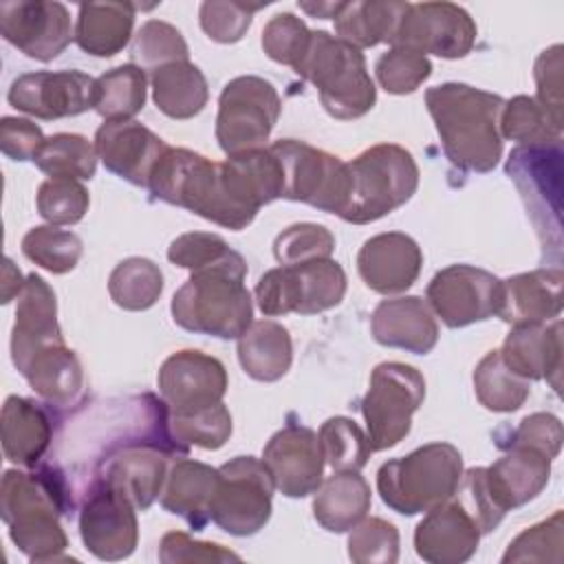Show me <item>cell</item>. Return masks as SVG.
Listing matches in <instances>:
<instances>
[{
    "label": "cell",
    "mask_w": 564,
    "mask_h": 564,
    "mask_svg": "<svg viewBox=\"0 0 564 564\" xmlns=\"http://www.w3.org/2000/svg\"><path fill=\"white\" fill-rule=\"evenodd\" d=\"M425 106L452 165L478 174L498 165L502 156L500 112L505 106L500 95L447 82L425 90Z\"/></svg>",
    "instance_id": "6da1fadb"
},
{
    "label": "cell",
    "mask_w": 564,
    "mask_h": 564,
    "mask_svg": "<svg viewBox=\"0 0 564 564\" xmlns=\"http://www.w3.org/2000/svg\"><path fill=\"white\" fill-rule=\"evenodd\" d=\"M66 509V489L48 469L37 474L9 469L0 482V516L13 544L31 562L68 560L62 553L68 538L59 524Z\"/></svg>",
    "instance_id": "7a4b0ae2"
},
{
    "label": "cell",
    "mask_w": 564,
    "mask_h": 564,
    "mask_svg": "<svg viewBox=\"0 0 564 564\" xmlns=\"http://www.w3.org/2000/svg\"><path fill=\"white\" fill-rule=\"evenodd\" d=\"M245 278L247 262L242 256L192 271L189 280L172 297L174 322L189 333L238 339L253 322V304Z\"/></svg>",
    "instance_id": "3957f363"
},
{
    "label": "cell",
    "mask_w": 564,
    "mask_h": 564,
    "mask_svg": "<svg viewBox=\"0 0 564 564\" xmlns=\"http://www.w3.org/2000/svg\"><path fill=\"white\" fill-rule=\"evenodd\" d=\"M148 189L154 198L183 207L220 227L240 231L256 214L247 212L231 194L223 163L187 148H167L159 159Z\"/></svg>",
    "instance_id": "277c9868"
},
{
    "label": "cell",
    "mask_w": 564,
    "mask_h": 564,
    "mask_svg": "<svg viewBox=\"0 0 564 564\" xmlns=\"http://www.w3.org/2000/svg\"><path fill=\"white\" fill-rule=\"evenodd\" d=\"M293 70L317 88L324 110L335 119L364 117L377 101L364 53L328 31H311L306 53Z\"/></svg>",
    "instance_id": "5b68a950"
},
{
    "label": "cell",
    "mask_w": 564,
    "mask_h": 564,
    "mask_svg": "<svg viewBox=\"0 0 564 564\" xmlns=\"http://www.w3.org/2000/svg\"><path fill=\"white\" fill-rule=\"evenodd\" d=\"M463 478V456L452 443H427L386 460L377 471L381 500L401 516H416L449 500Z\"/></svg>",
    "instance_id": "8992f818"
},
{
    "label": "cell",
    "mask_w": 564,
    "mask_h": 564,
    "mask_svg": "<svg viewBox=\"0 0 564 564\" xmlns=\"http://www.w3.org/2000/svg\"><path fill=\"white\" fill-rule=\"evenodd\" d=\"M350 196L339 216L352 225L375 223L405 205L419 187L414 156L397 143H377L348 161Z\"/></svg>",
    "instance_id": "52a82bcc"
},
{
    "label": "cell",
    "mask_w": 564,
    "mask_h": 564,
    "mask_svg": "<svg viewBox=\"0 0 564 564\" xmlns=\"http://www.w3.org/2000/svg\"><path fill=\"white\" fill-rule=\"evenodd\" d=\"M425 399L423 375L401 361H383L370 375L368 392L361 399V414L368 427L372 452L394 447L412 425V414Z\"/></svg>",
    "instance_id": "ba28073f"
},
{
    "label": "cell",
    "mask_w": 564,
    "mask_h": 564,
    "mask_svg": "<svg viewBox=\"0 0 564 564\" xmlns=\"http://www.w3.org/2000/svg\"><path fill=\"white\" fill-rule=\"evenodd\" d=\"M346 293V273L339 262L313 260L280 264L267 271L256 284L258 308L269 315H313L337 306Z\"/></svg>",
    "instance_id": "9c48e42d"
},
{
    "label": "cell",
    "mask_w": 564,
    "mask_h": 564,
    "mask_svg": "<svg viewBox=\"0 0 564 564\" xmlns=\"http://www.w3.org/2000/svg\"><path fill=\"white\" fill-rule=\"evenodd\" d=\"M269 148L282 165V198L306 203L326 214H344L350 196L346 161L297 139H280Z\"/></svg>",
    "instance_id": "30bf717a"
},
{
    "label": "cell",
    "mask_w": 564,
    "mask_h": 564,
    "mask_svg": "<svg viewBox=\"0 0 564 564\" xmlns=\"http://www.w3.org/2000/svg\"><path fill=\"white\" fill-rule=\"evenodd\" d=\"M273 489L275 482L264 460L236 456L218 467L209 518L231 535H253L271 518Z\"/></svg>",
    "instance_id": "8fae6325"
},
{
    "label": "cell",
    "mask_w": 564,
    "mask_h": 564,
    "mask_svg": "<svg viewBox=\"0 0 564 564\" xmlns=\"http://www.w3.org/2000/svg\"><path fill=\"white\" fill-rule=\"evenodd\" d=\"M282 101L271 82L256 75H240L225 84L218 99L216 139L231 156L262 148L280 117Z\"/></svg>",
    "instance_id": "7c38bea8"
},
{
    "label": "cell",
    "mask_w": 564,
    "mask_h": 564,
    "mask_svg": "<svg viewBox=\"0 0 564 564\" xmlns=\"http://www.w3.org/2000/svg\"><path fill=\"white\" fill-rule=\"evenodd\" d=\"M474 42L476 24L463 7L454 2H410L392 46H408L425 57L458 59L474 48Z\"/></svg>",
    "instance_id": "4fadbf2b"
},
{
    "label": "cell",
    "mask_w": 564,
    "mask_h": 564,
    "mask_svg": "<svg viewBox=\"0 0 564 564\" xmlns=\"http://www.w3.org/2000/svg\"><path fill=\"white\" fill-rule=\"evenodd\" d=\"M425 300L445 326L463 328L498 313L500 280L471 264H449L430 280Z\"/></svg>",
    "instance_id": "5bb4252c"
},
{
    "label": "cell",
    "mask_w": 564,
    "mask_h": 564,
    "mask_svg": "<svg viewBox=\"0 0 564 564\" xmlns=\"http://www.w3.org/2000/svg\"><path fill=\"white\" fill-rule=\"evenodd\" d=\"M137 507L106 480L93 482L82 511L79 535L84 546L99 560L128 557L139 540Z\"/></svg>",
    "instance_id": "9a60e30c"
},
{
    "label": "cell",
    "mask_w": 564,
    "mask_h": 564,
    "mask_svg": "<svg viewBox=\"0 0 564 564\" xmlns=\"http://www.w3.org/2000/svg\"><path fill=\"white\" fill-rule=\"evenodd\" d=\"M0 33L20 53L37 62L55 59L75 37L70 13L62 2H0Z\"/></svg>",
    "instance_id": "2e32d148"
},
{
    "label": "cell",
    "mask_w": 564,
    "mask_h": 564,
    "mask_svg": "<svg viewBox=\"0 0 564 564\" xmlns=\"http://www.w3.org/2000/svg\"><path fill=\"white\" fill-rule=\"evenodd\" d=\"M7 101L37 119H62L95 106V79L82 70H37L13 79Z\"/></svg>",
    "instance_id": "e0dca14e"
},
{
    "label": "cell",
    "mask_w": 564,
    "mask_h": 564,
    "mask_svg": "<svg viewBox=\"0 0 564 564\" xmlns=\"http://www.w3.org/2000/svg\"><path fill=\"white\" fill-rule=\"evenodd\" d=\"M159 392L170 414L194 412L220 403L227 392L225 366L200 350H178L159 368Z\"/></svg>",
    "instance_id": "ac0fdd59"
},
{
    "label": "cell",
    "mask_w": 564,
    "mask_h": 564,
    "mask_svg": "<svg viewBox=\"0 0 564 564\" xmlns=\"http://www.w3.org/2000/svg\"><path fill=\"white\" fill-rule=\"evenodd\" d=\"M275 489L286 498H304L315 494L324 476V454L317 434L300 423L278 430L262 449Z\"/></svg>",
    "instance_id": "d6986e66"
},
{
    "label": "cell",
    "mask_w": 564,
    "mask_h": 564,
    "mask_svg": "<svg viewBox=\"0 0 564 564\" xmlns=\"http://www.w3.org/2000/svg\"><path fill=\"white\" fill-rule=\"evenodd\" d=\"M507 174L520 189L531 220L542 238L551 231L546 214L560 225V176H562V143L553 145H518L507 159ZM555 236V234H553ZM560 245V240L555 238Z\"/></svg>",
    "instance_id": "ffe728a7"
},
{
    "label": "cell",
    "mask_w": 564,
    "mask_h": 564,
    "mask_svg": "<svg viewBox=\"0 0 564 564\" xmlns=\"http://www.w3.org/2000/svg\"><path fill=\"white\" fill-rule=\"evenodd\" d=\"M170 145L134 119L104 121L95 132V150L108 172L145 187Z\"/></svg>",
    "instance_id": "44dd1931"
},
{
    "label": "cell",
    "mask_w": 564,
    "mask_h": 564,
    "mask_svg": "<svg viewBox=\"0 0 564 564\" xmlns=\"http://www.w3.org/2000/svg\"><path fill=\"white\" fill-rule=\"evenodd\" d=\"M11 359L26 383L51 405H70L82 392V364L64 337L11 350Z\"/></svg>",
    "instance_id": "7402d4cb"
},
{
    "label": "cell",
    "mask_w": 564,
    "mask_h": 564,
    "mask_svg": "<svg viewBox=\"0 0 564 564\" xmlns=\"http://www.w3.org/2000/svg\"><path fill=\"white\" fill-rule=\"evenodd\" d=\"M423 264L421 247L403 231H383L368 238L357 253V271L364 284L381 295L410 289Z\"/></svg>",
    "instance_id": "603a6c76"
},
{
    "label": "cell",
    "mask_w": 564,
    "mask_h": 564,
    "mask_svg": "<svg viewBox=\"0 0 564 564\" xmlns=\"http://www.w3.org/2000/svg\"><path fill=\"white\" fill-rule=\"evenodd\" d=\"M480 535L471 513L452 496L416 524L414 549L430 564H460L476 553Z\"/></svg>",
    "instance_id": "cb8c5ba5"
},
{
    "label": "cell",
    "mask_w": 564,
    "mask_h": 564,
    "mask_svg": "<svg viewBox=\"0 0 564 564\" xmlns=\"http://www.w3.org/2000/svg\"><path fill=\"white\" fill-rule=\"evenodd\" d=\"M172 449L139 441L123 445L117 454L106 460L104 474L99 476L117 491H121L137 509H148L163 491L167 478V458Z\"/></svg>",
    "instance_id": "d4e9b609"
},
{
    "label": "cell",
    "mask_w": 564,
    "mask_h": 564,
    "mask_svg": "<svg viewBox=\"0 0 564 564\" xmlns=\"http://www.w3.org/2000/svg\"><path fill=\"white\" fill-rule=\"evenodd\" d=\"M500 357L509 370L527 381L546 379L560 390L562 375V322H540L511 326L502 341Z\"/></svg>",
    "instance_id": "484cf974"
},
{
    "label": "cell",
    "mask_w": 564,
    "mask_h": 564,
    "mask_svg": "<svg viewBox=\"0 0 564 564\" xmlns=\"http://www.w3.org/2000/svg\"><path fill=\"white\" fill-rule=\"evenodd\" d=\"M562 282L564 273L560 267L535 269L500 280L496 315L511 326L557 319L562 313Z\"/></svg>",
    "instance_id": "4316f807"
},
{
    "label": "cell",
    "mask_w": 564,
    "mask_h": 564,
    "mask_svg": "<svg viewBox=\"0 0 564 564\" xmlns=\"http://www.w3.org/2000/svg\"><path fill=\"white\" fill-rule=\"evenodd\" d=\"M370 328L377 344L414 355H427L438 341V324L419 295L381 300L372 311Z\"/></svg>",
    "instance_id": "83f0119b"
},
{
    "label": "cell",
    "mask_w": 564,
    "mask_h": 564,
    "mask_svg": "<svg viewBox=\"0 0 564 564\" xmlns=\"http://www.w3.org/2000/svg\"><path fill=\"white\" fill-rule=\"evenodd\" d=\"M2 452L7 460L35 467L51 445L53 425L48 412L24 397H9L2 405Z\"/></svg>",
    "instance_id": "f1b7e54d"
},
{
    "label": "cell",
    "mask_w": 564,
    "mask_h": 564,
    "mask_svg": "<svg viewBox=\"0 0 564 564\" xmlns=\"http://www.w3.org/2000/svg\"><path fill=\"white\" fill-rule=\"evenodd\" d=\"M218 485V469L181 458L176 460L165 478L161 491V507L174 516H181L189 527L203 529L209 518L212 498Z\"/></svg>",
    "instance_id": "f546056e"
},
{
    "label": "cell",
    "mask_w": 564,
    "mask_h": 564,
    "mask_svg": "<svg viewBox=\"0 0 564 564\" xmlns=\"http://www.w3.org/2000/svg\"><path fill=\"white\" fill-rule=\"evenodd\" d=\"M370 485L359 471H335L315 491L313 516L322 529L346 533L370 511Z\"/></svg>",
    "instance_id": "4dcf8cb0"
},
{
    "label": "cell",
    "mask_w": 564,
    "mask_h": 564,
    "mask_svg": "<svg viewBox=\"0 0 564 564\" xmlns=\"http://www.w3.org/2000/svg\"><path fill=\"white\" fill-rule=\"evenodd\" d=\"M137 4L130 2H86L79 4L75 24L77 46L93 57H112L130 40Z\"/></svg>",
    "instance_id": "1f68e13d"
},
{
    "label": "cell",
    "mask_w": 564,
    "mask_h": 564,
    "mask_svg": "<svg viewBox=\"0 0 564 564\" xmlns=\"http://www.w3.org/2000/svg\"><path fill=\"white\" fill-rule=\"evenodd\" d=\"M238 361L256 381L282 379L293 361L289 330L273 319H258L238 337Z\"/></svg>",
    "instance_id": "d6a6232c"
},
{
    "label": "cell",
    "mask_w": 564,
    "mask_h": 564,
    "mask_svg": "<svg viewBox=\"0 0 564 564\" xmlns=\"http://www.w3.org/2000/svg\"><path fill=\"white\" fill-rule=\"evenodd\" d=\"M410 2H341L337 11L335 31L337 37L350 42L352 46L370 48L381 42L392 44L401 18L405 15Z\"/></svg>",
    "instance_id": "836d02e7"
},
{
    "label": "cell",
    "mask_w": 564,
    "mask_h": 564,
    "mask_svg": "<svg viewBox=\"0 0 564 564\" xmlns=\"http://www.w3.org/2000/svg\"><path fill=\"white\" fill-rule=\"evenodd\" d=\"M152 99L170 119H192L207 106V79L192 62L167 64L152 73Z\"/></svg>",
    "instance_id": "e575fe53"
},
{
    "label": "cell",
    "mask_w": 564,
    "mask_h": 564,
    "mask_svg": "<svg viewBox=\"0 0 564 564\" xmlns=\"http://www.w3.org/2000/svg\"><path fill=\"white\" fill-rule=\"evenodd\" d=\"M55 337H62L57 324L55 293L42 275L31 273L26 275V282L18 295L15 324L11 330V350Z\"/></svg>",
    "instance_id": "d590c367"
},
{
    "label": "cell",
    "mask_w": 564,
    "mask_h": 564,
    "mask_svg": "<svg viewBox=\"0 0 564 564\" xmlns=\"http://www.w3.org/2000/svg\"><path fill=\"white\" fill-rule=\"evenodd\" d=\"M148 79L145 70L134 64H123L106 70L95 79L93 110L106 121L132 119L145 104Z\"/></svg>",
    "instance_id": "8d00e7d4"
},
{
    "label": "cell",
    "mask_w": 564,
    "mask_h": 564,
    "mask_svg": "<svg viewBox=\"0 0 564 564\" xmlns=\"http://www.w3.org/2000/svg\"><path fill=\"white\" fill-rule=\"evenodd\" d=\"M564 121H557L535 97L518 95L505 101L500 112V137L520 145H553L562 143Z\"/></svg>",
    "instance_id": "74e56055"
},
{
    "label": "cell",
    "mask_w": 564,
    "mask_h": 564,
    "mask_svg": "<svg viewBox=\"0 0 564 564\" xmlns=\"http://www.w3.org/2000/svg\"><path fill=\"white\" fill-rule=\"evenodd\" d=\"M474 390L476 399L487 410L516 412L527 401L531 386L507 368L500 350H489L474 370Z\"/></svg>",
    "instance_id": "f35d334b"
},
{
    "label": "cell",
    "mask_w": 564,
    "mask_h": 564,
    "mask_svg": "<svg viewBox=\"0 0 564 564\" xmlns=\"http://www.w3.org/2000/svg\"><path fill=\"white\" fill-rule=\"evenodd\" d=\"M161 291H163L161 269L152 260L141 256L121 260L108 278L110 300L126 311L150 308L159 300Z\"/></svg>",
    "instance_id": "ab89813d"
},
{
    "label": "cell",
    "mask_w": 564,
    "mask_h": 564,
    "mask_svg": "<svg viewBox=\"0 0 564 564\" xmlns=\"http://www.w3.org/2000/svg\"><path fill=\"white\" fill-rule=\"evenodd\" d=\"M97 150L82 134L59 132L46 137L33 163L48 174V178H93L97 170Z\"/></svg>",
    "instance_id": "60d3db41"
},
{
    "label": "cell",
    "mask_w": 564,
    "mask_h": 564,
    "mask_svg": "<svg viewBox=\"0 0 564 564\" xmlns=\"http://www.w3.org/2000/svg\"><path fill=\"white\" fill-rule=\"evenodd\" d=\"M317 438L324 463H328L333 471H359L372 454L368 434L348 416L324 421Z\"/></svg>",
    "instance_id": "b9f144b4"
},
{
    "label": "cell",
    "mask_w": 564,
    "mask_h": 564,
    "mask_svg": "<svg viewBox=\"0 0 564 564\" xmlns=\"http://www.w3.org/2000/svg\"><path fill=\"white\" fill-rule=\"evenodd\" d=\"M132 64L141 70H159L174 62H187L189 48L176 26L163 20H148L137 31L130 46Z\"/></svg>",
    "instance_id": "7bdbcfd3"
},
{
    "label": "cell",
    "mask_w": 564,
    "mask_h": 564,
    "mask_svg": "<svg viewBox=\"0 0 564 564\" xmlns=\"http://www.w3.org/2000/svg\"><path fill=\"white\" fill-rule=\"evenodd\" d=\"M82 238L55 225H40L24 234L22 253L51 273H68L82 258Z\"/></svg>",
    "instance_id": "ee69618b"
},
{
    "label": "cell",
    "mask_w": 564,
    "mask_h": 564,
    "mask_svg": "<svg viewBox=\"0 0 564 564\" xmlns=\"http://www.w3.org/2000/svg\"><path fill=\"white\" fill-rule=\"evenodd\" d=\"M170 430L183 447L198 445L203 449H218L231 436V414L220 401L194 412L170 414Z\"/></svg>",
    "instance_id": "f6af8a7d"
},
{
    "label": "cell",
    "mask_w": 564,
    "mask_h": 564,
    "mask_svg": "<svg viewBox=\"0 0 564 564\" xmlns=\"http://www.w3.org/2000/svg\"><path fill=\"white\" fill-rule=\"evenodd\" d=\"M564 557V516L555 511L551 518L524 529L505 551L502 562H555Z\"/></svg>",
    "instance_id": "bcb514c9"
},
{
    "label": "cell",
    "mask_w": 564,
    "mask_h": 564,
    "mask_svg": "<svg viewBox=\"0 0 564 564\" xmlns=\"http://www.w3.org/2000/svg\"><path fill=\"white\" fill-rule=\"evenodd\" d=\"M37 214L55 227L75 225L84 218L90 205L88 189L75 178H46L37 187Z\"/></svg>",
    "instance_id": "7dc6e473"
},
{
    "label": "cell",
    "mask_w": 564,
    "mask_h": 564,
    "mask_svg": "<svg viewBox=\"0 0 564 564\" xmlns=\"http://www.w3.org/2000/svg\"><path fill=\"white\" fill-rule=\"evenodd\" d=\"M335 236L317 223H295L273 240V256L280 264H302L333 256Z\"/></svg>",
    "instance_id": "c3c4849f"
},
{
    "label": "cell",
    "mask_w": 564,
    "mask_h": 564,
    "mask_svg": "<svg viewBox=\"0 0 564 564\" xmlns=\"http://www.w3.org/2000/svg\"><path fill=\"white\" fill-rule=\"evenodd\" d=\"M348 557L357 564H392L399 560V531L383 518L359 520L348 535Z\"/></svg>",
    "instance_id": "681fc988"
},
{
    "label": "cell",
    "mask_w": 564,
    "mask_h": 564,
    "mask_svg": "<svg viewBox=\"0 0 564 564\" xmlns=\"http://www.w3.org/2000/svg\"><path fill=\"white\" fill-rule=\"evenodd\" d=\"M375 73L386 93L408 95L414 93L432 75V64L425 55L408 46H390L377 59Z\"/></svg>",
    "instance_id": "f907efd6"
},
{
    "label": "cell",
    "mask_w": 564,
    "mask_h": 564,
    "mask_svg": "<svg viewBox=\"0 0 564 564\" xmlns=\"http://www.w3.org/2000/svg\"><path fill=\"white\" fill-rule=\"evenodd\" d=\"M240 256L220 236L207 231H189L174 238L167 247V260L176 267L198 271L214 264H223Z\"/></svg>",
    "instance_id": "816d5d0a"
},
{
    "label": "cell",
    "mask_w": 564,
    "mask_h": 564,
    "mask_svg": "<svg viewBox=\"0 0 564 564\" xmlns=\"http://www.w3.org/2000/svg\"><path fill=\"white\" fill-rule=\"evenodd\" d=\"M308 40H311V29L293 13H278L262 29L264 53L273 62L291 68H295L302 55L306 53Z\"/></svg>",
    "instance_id": "f5cc1de1"
},
{
    "label": "cell",
    "mask_w": 564,
    "mask_h": 564,
    "mask_svg": "<svg viewBox=\"0 0 564 564\" xmlns=\"http://www.w3.org/2000/svg\"><path fill=\"white\" fill-rule=\"evenodd\" d=\"M262 4H245V2H220V0H207L200 4L198 18L200 29L207 33L209 40L220 44H234L242 40L247 29L251 26L253 11H258Z\"/></svg>",
    "instance_id": "db71d44e"
},
{
    "label": "cell",
    "mask_w": 564,
    "mask_h": 564,
    "mask_svg": "<svg viewBox=\"0 0 564 564\" xmlns=\"http://www.w3.org/2000/svg\"><path fill=\"white\" fill-rule=\"evenodd\" d=\"M159 560L163 564H194V562H240V555L214 542L192 540L183 531H170L161 538Z\"/></svg>",
    "instance_id": "11a10c76"
},
{
    "label": "cell",
    "mask_w": 564,
    "mask_h": 564,
    "mask_svg": "<svg viewBox=\"0 0 564 564\" xmlns=\"http://www.w3.org/2000/svg\"><path fill=\"white\" fill-rule=\"evenodd\" d=\"M562 438L560 419L549 412H535L524 416L511 432L509 443H500V447H531L553 460L562 449Z\"/></svg>",
    "instance_id": "9f6ffc18"
},
{
    "label": "cell",
    "mask_w": 564,
    "mask_h": 564,
    "mask_svg": "<svg viewBox=\"0 0 564 564\" xmlns=\"http://www.w3.org/2000/svg\"><path fill=\"white\" fill-rule=\"evenodd\" d=\"M533 77L538 86V104L546 108L557 121H564L562 101V44H553L542 51L533 66Z\"/></svg>",
    "instance_id": "6f0895ef"
},
{
    "label": "cell",
    "mask_w": 564,
    "mask_h": 564,
    "mask_svg": "<svg viewBox=\"0 0 564 564\" xmlns=\"http://www.w3.org/2000/svg\"><path fill=\"white\" fill-rule=\"evenodd\" d=\"M42 128L22 117H2L0 150L13 161H33L44 143Z\"/></svg>",
    "instance_id": "680465c9"
},
{
    "label": "cell",
    "mask_w": 564,
    "mask_h": 564,
    "mask_svg": "<svg viewBox=\"0 0 564 564\" xmlns=\"http://www.w3.org/2000/svg\"><path fill=\"white\" fill-rule=\"evenodd\" d=\"M2 302H11L13 295H20L26 280H22V273L13 267L11 258H4V278H2Z\"/></svg>",
    "instance_id": "91938a15"
},
{
    "label": "cell",
    "mask_w": 564,
    "mask_h": 564,
    "mask_svg": "<svg viewBox=\"0 0 564 564\" xmlns=\"http://www.w3.org/2000/svg\"><path fill=\"white\" fill-rule=\"evenodd\" d=\"M300 9L311 13L313 18L328 20L337 15V11L341 9V2H300Z\"/></svg>",
    "instance_id": "94428289"
}]
</instances>
